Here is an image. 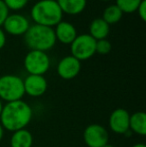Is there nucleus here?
<instances>
[{"label":"nucleus","mask_w":146,"mask_h":147,"mask_svg":"<svg viewBox=\"0 0 146 147\" xmlns=\"http://www.w3.org/2000/svg\"><path fill=\"white\" fill-rule=\"evenodd\" d=\"M33 117V110L27 102L21 100L7 102L3 105L0 123L4 130L15 132L26 128Z\"/></svg>","instance_id":"1"},{"label":"nucleus","mask_w":146,"mask_h":147,"mask_svg":"<svg viewBox=\"0 0 146 147\" xmlns=\"http://www.w3.org/2000/svg\"><path fill=\"white\" fill-rule=\"evenodd\" d=\"M30 15L35 24L53 28L62 21L63 12L56 0H39L32 6Z\"/></svg>","instance_id":"2"},{"label":"nucleus","mask_w":146,"mask_h":147,"mask_svg":"<svg viewBox=\"0 0 146 147\" xmlns=\"http://www.w3.org/2000/svg\"><path fill=\"white\" fill-rule=\"evenodd\" d=\"M24 41L30 50L46 52L53 48L56 43V37L52 27L34 23L33 25H30L24 34Z\"/></svg>","instance_id":"3"},{"label":"nucleus","mask_w":146,"mask_h":147,"mask_svg":"<svg viewBox=\"0 0 146 147\" xmlns=\"http://www.w3.org/2000/svg\"><path fill=\"white\" fill-rule=\"evenodd\" d=\"M25 95L23 79L14 74H5L0 76V99L2 101L12 102L21 100Z\"/></svg>","instance_id":"4"},{"label":"nucleus","mask_w":146,"mask_h":147,"mask_svg":"<svg viewBox=\"0 0 146 147\" xmlns=\"http://www.w3.org/2000/svg\"><path fill=\"white\" fill-rule=\"evenodd\" d=\"M50 57L46 52L30 50L24 57V68L30 75H44L50 68Z\"/></svg>","instance_id":"5"},{"label":"nucleus","mask_w":146,"mask_h":147,"mask_svg":"<svg viewBox=\"0 0 146 147\" xmlns=\"http://www.w3.org/2000/svg\"><path fill=\"white\" fill-rule=\"evenodd\" d=\"M96 40L88 33L77 35L70 44V52L73 57L79 61L91 58L95 54Z\"/></svg>","instance_id":"6"},{"label":"nucleus","mask_w":146,"mask_h":147,"mask_svg":"<svg viewBox=\"0 0 146 147\" xmlns=\"http://www.w3.org/2000/svg\"><path fill=\"white\" fill-rule=\"evenodd\" d=\"M83 139L87 147H103L109 142V133L103 125L92 123L84 129Z\"/></svg>","instance_id":"7"},{"label":"nucleus","mask_w":146,"mask_h":147,"mask_svg":"<svg viewBox=\"0 0 146 147\" xmlns=\"http://www.w3.org/2000/svg\"><path fill=\"white\" fill-rule=\"evenodd\" d=\"M130 113L124 108H116L111 112L108 125L112 132L119 135H125L129 131Z\"/></svg>","instance_id":"8"},{"label":"nucleus","mask_w":146,"mask_h":147,"mask_svg":"<svg viewBox=\"0 0 146 147\" xmlns=\"http://www.w3.org/2000/svg\"><path fill=\"white\" fill-rule=\"evenodd\" d=\"M4 32L10 35L19 36L24 35L30 27L29 20L22 14H8L3 23Z\"/></svg>","instance_id":"9"},{"label":"nucleus","mask_w":146,"mask_h":147,"mask_svg":"<svg viewBox=\"0 0 146 147\" xmlns=\"http://www.w3.org/2000/svg\"><path fill=\"white\" fill-rule=\"evenodd\" d=\"M81 70V61L72 55L63 57L57 65V74L64 80H71L79 74Z\"/></svg>","instance_id":"10"},{"label":"nucleus","mask_w":146,"mask_h":147,"mask_svg":"<svg viewBox=\"0 0 146 147\" xmlns=\"http://www.w3.org/2000/svg\"><path fill=\"white\" fill-rule=\"evenodd\" d=\"M24 92L31 97H40L46 92L48 88L46 78L44 75H28L23 79Z\"/></svg>","instance_id":"11"},{"label":"nucleus","mask_w":146,"mask_h":147,"mask_svg":"<svg viewBox=\"0 0 146 147\" xmlns=\"http://www.w3.org/2000/svg\"><path fill=\"white\" fill-rule=\"evenodd\" d=\"M55 37H56V41L58 40L59 42L63 43V44H69L72 43V41L77 36V30H76L75 26L72 23L67 21H60L54 29Z\"/></svg>","instance_id":"12"},{"label":"nucleus","mask_w":146,"mask_h":147,"mask_svg":"<svg viewBox=\"0 0 146 147\" xmlns=\"http://www.w3.org/2000/svg\"><path fill=\"white\" fill-rule=\"evenodd\" d=\"M63 13L68 15H77L84 11L87 0H56Z\"/></svg>","instance_id":"13"},{"label":"nucleus","mask_w":146,"mask_h":147,"mask_svg":"<svg viewBox=\"0 0 146 147\" xmlns=\"http://www.w3.org/2000/svg\"><path fill=\"white\" fill-rule=\"evenodd\" d=\"M129 130L131 133L144 136L146 134V114L144 111H136L130 114Z\"/></svg>","instance_id":"14"},{"label":"nucleus","mask_w":146,"mask_h":147,"mask_svg":"<svg viewBox=\"0 0 146 147\" xmlns=\"http://www.w3.org/2000/svg\"><path fill=\"white\" fill-rule=\"evenodd\" d=\"M33 135L26 128L18 131L12 132L10 138V146L11 147H32L33 145Z\"/></svg>","instance_id":"15"},{"label":"nucleus","mask_w":146,"mask_h":147,"mask_svg":"<svg viewBox=\"0 0 146 147\" xmlns=\"http://www.w3.org/2000/svg\"><path fill=\"white\" fill-rule=\"evenodd\" d=\"M110 31V26L102 18H95L91 21L89 25L88 34L96 41L100 39H106Z\"/></svg>","instance_id":"16"},{"label":"nucleus","mask_w":146,"mask_h":147,"mask_svg":"<svg viewBox=\"0 0 146 147\" xmlns=\"http://www.w3.org/2000/svg\"><path fill=\"white\" fill-rule=\"evenodd\" d=\"M123 15V12L121 11L118 8V6L112 4L109 5L103 10V13H102V19L108 24V25H112V24L118 23L121 20Z\"/></svg>","instance_id":"17"},{"label":"nucleus","mask_w":146,"mask_h":147,"mask_svg":"<svg viewBox=\"0 0 146 147\" xmlns=\"http://www.w3.org/2000/svg\"><path fill=\"white\" fill-rule=\"evenodd\" d=\"M142 0H115V5L123 13H133L137 10L139 4Z\"/></svg>","instance_id":"18"},{"label":"nucleus","mask_w":146,"mask_h":147,"mask_svg":"<svg viewBox=\"0 0 146 147\" xmlns=\"http://www.w3.org/2000/svg\"><path fill=\"white\" fill-rule=\"evenodd\" d=\"M112 45L107 39H100L96 41L95 52L100 55H106L111 51Z\"/></svg>","instance_id":"19"},{"label":"nucleus","mask_w":146,"mask_h":147,"mask_svg":"<svg viewBox=\"0 0 146 147\" xmlns=\"http://www.w3.org/2000/svg\"><path fill=\"white\" fill-rule=\"evenodd\" d=\"M8 10H20L26 6L28 3V0H2Z\"/></svg>","instance_id":"20"},{"label":"nucleus","mask_w":146,"mask_h":147,"mask_svg":"<svg viewBox=\"0 0 146 147\" xmlns=\"http://www.w3.org/2000/svg\"><path fill=\"white\" fill-rule=\"evenodd\" d=\"M8 14H9V10H8V8L6 7L4 2L2 1V0H0V27L3 25L4 21H5Z\"/></svg>","instance_id":"21"},{"label":"nucleus","mask_w":146,"mask_h":147,"mask_svg":"<svg viewBox=\"0 0 146 147\" xmlns=\"http://www.w3.org/2000/svg\"><path fill=\"white\" fill-rule=\"evenodd\" d=\"M137 13H138L139 17L141 18L142 21L146 20V0H142L139 4L138 8H137Z\"/></svg>","instance_id":"22"},{"label":"nucleus","mask_w":146,"mask_h":147,"mask_svg":"<svg viewBox=\"0 0 146 147\" xmlns=\"http://www.w3.org/2000/svg\"><path fill=\"white\" fill-rule=\"evenodd\" d=\"M5 43H6V35L4 30L0 27V49H2L4 46H5Z\"/></svg>","instance_id":"23"},{"label":"nucleus","mask_w":146,"mask_h":147,"mask_svg":"<svg viewBox=\"0 0 146 147\" xmlns=\"http://www.w3.org/2000/svg\"><path fill=\"white\" fill-rule=\"evenodd\" d=\"M4 128L2 127V125H1V123H0V141H1L2 139H3V136H4Z\"/></svg>","instance_id":"24"},{"label":"nucleus","mask_w":146,"mask_h":147,"mask_svg":"<svg viewBox=\"0 0 146 147\" xmlns=\"http://www.w3.org/2000/svg\"><path fill=\"white\" fill-rule=\"evenodd\" d=\"M131 147H146V145L144 143H142V142H139V143L134 144V145H132Z\"/></svg>","instance_id":"25"},{"label":"nucleus","mask_w":146,"mask_h":147,"mask_svg":"<svg viewBox=\"0 0 146 147\" xmlns=\"http://www.w3.org/2000/svg\"><path fill=\"white\" fill-rule=\"evenodd\" d=\"M2 108H3V101H2L1 99H0V114H1Z\"/></svg>","instance_id":"26"},{"label":"nucleus","mask_w":146,"mask_h":147,"mask_svg":"<svg viewBox=\"0 0 146 147\" xmlns=\"http://www.w3.org/2000/svg\"><path fill=\"white\" fill-rule=\"evenodd\" d=\"M103 147H115L114 145H112V144H109V143H107L106 145H104Z\"/></svg>","instance_id":"27"},{"label":"nucleus","mask_w":146,"mask_h":147,"mask_svg":"<svg viewBox=\"0 0 146 147\" xmlns=\"http://www.w3.org/2000/svg\"><path fill=\"white\" fill-rule=\"evenodd\" d=\"M101 1H112V0H101Z\"/></svg>","instance_id":"28"}]
</instances>
